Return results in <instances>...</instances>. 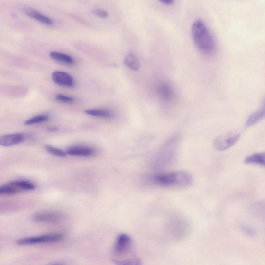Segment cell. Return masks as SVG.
Wrapping results in <instances>:
<instances>
[{"label": "cell", "instance_id": "obj_1", "mask_svg": "<svg viewBox=\"0 0 265 265\" xmlns=\"http://www.w3.org/2000/svg\"><path fill=\"white\" fill-rule=\"evenodd\" d=\"M191 35L198 49L205 54H211L215 50L216 44L212 36L203 21L198 20L191 28Z\"/></svg>", "mask_w": 265, "mask_h": 265}, {"label": "cell", "instance_id": "obj_2", "mask_svg": "<svg viewBox=\"0 0 265 265\" xmlns=\"http://www.w3.org/2000/svg\"><path fill=\"white\" fill-rule=\"evenodd\" d=\"M154 181L161 186L185 187L191 185L193 178L188 172L180 171L157 175L154 178Z\"/></svg>", "mask_w": 265, "mask_h": 265}, {"label": "cell", "instance_id": "obj_3", "mask_svg": "<svg viewBox=\"0 0 265 265\" xmlns=\"http://www.w3.org/2000/svg\"><path fill=\"white\" fill-rule=\"evenodd\" d=\"M63 235L56 233L42 235L37 237H26L18 240L16 243L18 245H29L39 243H52L62 240Z\"/></svg>", "mask_w": 265, "mask_h": 265}, {"label": "cell", "instance_id": "obj_4", "mask_svg": "<svg viewBox=\"0 0 265 265\" xmlns=\"http://www.w3.org/2000/svg\"><path fill=\"white\" fill-rule=\"evenodd\" d=\"M157 93L163 101L168 103L174 101L176 98L174 89L168 82L163 81L159 84Z\"/></svg>", "mask_w": 265, "mask_h": 265}, {"label": "cell", "instance_id": "obj_5", "mask_svg": "<svg viewBox=\"0 0 265 265\" xmlns=\"http://www.w3.org/2000/svg\"><path fill=\"white\" fill-rule=\"evenodd\" d=\"M240 135L219 137L215 140L214 146L218 151H223L230 149L239 140Z\"/></svg>", "mask_w": 265, "mask_h": 265}, {"label": "cell", "instance_id": "obj_6", "mask_svg": "<svg viewBox=\"0 0 265 265\" xmlns=\"http://www.w3.org/2000/svg\"><path fill=\"white\" fill-rule=\"evenodd\" d=\"M52 78L54 83L59 86L68 87H72L74 86V79L66 72H54Z\"/></svg>", "mask_w": 265, "mask_h": 265}, {"label": "cell", "instance_id": "obj_7", "mask_svg": "<svg viewBox=\"0 0 265 265\" xmlns=\"http://www.w3.org/2000/svg\"><path fill=\"white\" fill-rule=\"evenodd\" d=\"M23 11L27 16L38 21L41 24L49 26L54 24V22L50 18L42 14L38 11L35 10L34 8L25 6L23 8Z\"/></svg>", "mask_w": 265, "mask_h": 265}, {"label": "cell", "instance_id": "obj_8", "mask_svg": "<svg viewBox=\"0 0 265 265\" xmlns=\"http://www.w3.org/2000/svg\"><path fill=\"white\" fill-rule=\"evenodd\" d=\"M61 216L56 213H41L34 216L33 220L35 222L56 223L61 220Z\"/></svg>", "mask_w": 265, "mask_h": 265}, {"label": "cell", "instance_id": "obj_9", "mask_svg": "<svg viewBox=\"0 0 265 265\" xmlns=\"http://www.w3.org/2000/svg\"><path fill=\"white\" fill-rule=\"evenodd\" d=\"M24 136L20 133H16L3 135L0 137V146L10 147V146L23 142Z\"/></svg>", "mask_w": 265, "mask_h": 265}, {"label": "cell", "instance_id": "obj_10", "mask_svg": "<svg viewBox=\"0 0 265 265\" xmlns=\"http://www.w3.org/2000/svg\"><path fill=\"white\" fill-rule=\"evenodd\" d=\"M131 245L130 237L127 234H121L117 238L115 244V250L119 254L125 253L130 249Z\"/></svg>", "mask_w": 265, "mask_h": 265}, {"label": "cell", "instance_id": "obj_11", "mask_svg": "<svg viewBox=\"0 0 265 265\" xmlns=\"http://www.w3.org/2000/svg\"><path fill=\"white\" fill-rule=\"evenodd\" d=\"M94 150L91 148L77 146L72 147L67 150V153L72 156L90 157L94 154Z\"/></svg>", "mask_w": 265, "mask_h": 265}, {"label": "cell", "instance_id": "obj_12", "mask_svg": "<svg viewBox=\"0 0 265 265\" xmlns=\"http://www.w3.org/2000/svg\"><path fill=\"white\" fill-rule=\"evenodd\" d=\"M15 188L18 192L20 190H33L35 186L30 181L26 180H15L8 184Z\"/></svg>", "mask_w": 265, "mask_h": 265}, {"label": "cell", "instance_id": "obj_13", "mask_svg": "<svg viewBox=\"0 0 265 265\" xmlns=\"http://www.w3.org/2000/svg\"><path fill=\"white\" fill-rule=\"evenodd\" d=\"M265 153H257L249 155L244 160V163L248 164H256L260 166L265 167Z\"/></svg>", "mask_w": 265, "mask_h": 265}, {"label": "cell", "instance_id": "obj_14", "mask_svg": "<svg viewBox=\"0 0 265 265\" xmlns=\"http://www.w3.org/2000/svg\"><path fill=\"white\" fill-rule=\"evenodd\" d=\"M265 116V109L263 108L260 110L251 114L246 122V126L249 127L259 122Z\"/></svg>", "mask_w": 265, "mask_h": 265}, {"label": "cell", "instance_id": "obj_15", "mask_svg": "<svg viewBox=\"0 0 265 265\" xmlns=\"http://www.w3.org/2000/svg\"><path fill=\"white\" fill-rule=\"evenodd\" d=\"M50 56L52 59L58 62L69 64V65L74 63V60L71 57L62 53L51 52L50 53Z\"/></svg>", "mask_w": 265, "mask_h": 265}, {"label": "cell", "instance_id": "obj_16", "mask_svg": "<svg viewBox=\"0 0 265 265\" xmlns=\"http://www.w3.org/2000/svg\"><path fill=\"white\" fill-rule=\"evenodd\" d=\"M85 113L88 115L98 117L112 118L113 116L111 111L106 109H90L85 111Z\"/></svg>", "mask_w": 265, "mask_h": 265}, {"label": "cell", "instance_id": "obj_17", "mask_svg": "<svg viewBox=\"0 0 265 265\" xmlns=\"http://www.w3.org/2000/svg\"><path fill=\"white\" fill-rule=\"evenodd\" d=\"M125 65L131 69L137 71L140 69V64L138 59L133 54H129L124 59Z\"/></svg>", "mask_w": 265, "mask_h": 265}, {"label": "cell", "instance_id": "obj_18", "mask_svg": "<svg viewBox=\"0 0 265 265\" xmlns=\"http://www.w3.org/2000/svg\"><path fill=\"white\" fill-rule=\"evenodd\" d=\"M49 119V117L48 115H40L30 118V120L24 122V124L25 125H31L39 124L48 121Z\"/></svg>", "mask_w": 265, "mask_h": 265}, {"label": "cell", "instance_id": "obj_19", "mask_svg": "<svg viewBox=\"0 0 265 265\" xmlns=\"http://www.w3.org/2000/svg\"><path fill=\"white\" fill-rule=\"evenodd\" d=\"M45 149L50 153L59 157H65L67 153L63 150L52 147V146L47 145H45Z\"/></svg>", "mask_w": 265, "mask_h": 265}, {"label": "cell", "instance_id": "obj_20", "mask_svg": "<svg viewBox=\"0 0 265 265\" xmlns=\"http://www.w3.org/2000/svg\"><path fill=\"white\" fill-rule=\"evenodd\" d=\"M18 191L12 186L8 184L0 187V195H12L17 193Z\"/></svg>", "mask_w": 265, "mask_h": 265}, {"label": "cell", "instance_id": "obj_21", "mask_svg": "<svg viewBox=\"0 0 265 265\" xmlns=\"http://www.w3.org/2000/svg\"><path fill=\"white\" fill-rule=\"evenodd\" d=\"M241 231L246 235L249 237H253L256 234V232L253 228L245 224H242L240 226Z\"/></svg>", "mask_w": 265, "mask_h": 265}, {"label": "cell", "instance_id": "obj_22", "mask_svg": "<svg viewBox=\"0 0 265 265\" xmlns=\"http://www.w3.org/2000/svg\"><path fill=\"white\" fill-rule=\"evenodd\" d=\"M94 15L101 18H106L109 16L107 11L99 8H95L92 11Z\"/></svg>", "mask_w": 265, "mask_h": 265}, {"label": "cell", "instance_id": "obj_23", "mask_svg": "<svg viewBox=\"0 0 265 265\" xmlns=\"http://www.w3.org/2000/svg\"><path fill=\"white\" fill-rule=\"evenodd\" d=\"M56 98L57 100H59V101L63 102V103H72L73 101H74V98L71 97L64 96L61 94H59L57 95Z\"/></svg>", "mask_w": 265, "mask_h": 265}, {"label": "cell", "instance_id": "obj_24", "mask_svg": "<svg viewBox=\"0 0 265 265\" xmlns=\"http://www.w3.org/2000/svg\"><path fill=\"white\" fill-rule=\"evenodd\" d=\"M159 2L164 5H171L174 2V0H158Z\"/></svg>", "mask_w": 265, "mask_h": 265}, {"label": "cell", "instance_id": "obj_25", "mask_svg": "<svg viewBox=\"0 0 265 265\" xmlns=\"http://www.w3.org/2000/svg\"><path fill=\"white\" fill-rule=\"evenodd\" d=\"M49 130L50 131H55L57 130V129L56 127H52V128H50V129H49Z\"/></svg>", "mask_w": 265, "mask_h": 265}]
</instances>
